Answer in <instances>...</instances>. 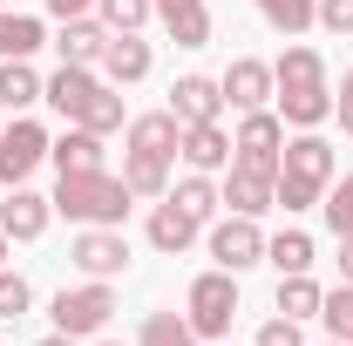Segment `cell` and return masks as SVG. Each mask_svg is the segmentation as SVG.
Here are the masks:
<instances>
[{
	"label": "cell",
	"mask_w": 353,
	"mask_h": 346,
	"mask_svg": "<svg viewBox=\"0 0 353 346\" xmlns=\"http://www.w3.org/2000/svg\"><path fill=\"white\" fill-rule=\"evenodd\" d=\"M163 28H170V41H176V48H204V41H211V7L197 0V7H183V14H170Z\"/></svg>",
	"instance_id": "cell-32"
},
{
	"label": "cell",
	"mask_w": 353,
	"mask_h": 346,
	"mask_svg": "<svg viewBox=\"0 0 353 346\" xmlns=\"http://www.w3.org/2000/svg\"><path fill=\"white\" fill-rule=\"evenodd\" d=\"M252 346H306V333H299V319H285V312H272L259 326V340Z\"/></svg>",
	"instance_id": "cell-36"
},
{
	"label": "cell",
	"mask_w": 353,
	"mask_h": 346,
	"mask_svg": "<svg viewBox=\"0 0 353 346\" xmlns=\"http://www.w3.org/2000/svg\"><path fill=\"white\" fill-rule=\"evenodd\" d=\"M68 265H75L82 278H123V272H130V238H123V224H82L75 245H68Z\"/></svg>",
	"instance_id": "cell-5"
},
{
	"label": "cell",
	"mask_w": 353,
	"mask_h": 346,
	"mask_svg": "<svg viewBox=\"0 0 353 346\" xmlns=\"http://www.w3.org/2000/svg\"><path fill=\"white\" fill-rule=\"evenodd\" d=\"M34 346H82V340H68V333H48V340H34Z\"/></svg>",
	"instance_id": "cell-42"
},
{
	"label": "cell",
	"mask_w": 353,
	"mask_h": 346,
	"mask_svg": "<svg viewBox=\"0 0 353 346\" xmlns=\"http://www.w3.org/2000/svg\"><path fill=\"white\" fill-rule=\"evenodd\" d=\"M279 150H285V123L272 109H245L238 136H231V156L238 163H259V170H279Z\"/></svg>",
	"instance_id": "cell-8"
},
{
	"label": "cell",
	"mask_w": 353,
	"mask_h": 346,
	"mask_svg": "<svg viewBox=\"0 0 353 346\" xmlns=\"http://www.w3.org/2000/svg\"><path fill=\"white\" fill-rule=\"evenodd\" d=\"M163 197H170L176 211H190V217H197V224H211V217H218V204H224V190H218V183H211V176H204V170H190V176H183V183H170Z\"/></svg>",
	"instance_id": "cell-22"
},
{
	"label": "cell",
	"mask_w": 353,
	"mask_h": 346,
	"mask_svg": "<svg viewBox=\"0 0 353 346\" xmlns=\"http://www.w3.org/2000/svg\"><path fill=\"white\" fill-rule=\"evenodd\" d=\"M319 299H326V292L312 285V272H285V278H279V312H285V319H319Z\"/></svg>",
	"instance_id": "cell-28"
},
{
	"label": "cell",
	"mask_w": 353,
	"mask_h": 346,
	"mask_svg": "<svg viewBox=\"0 0 353 346\" xmlns=\"http://www.w3.org/2000/svg\"><path fill=\"white\" fill-rule=\"evenodd\" d=\"M136 204V190L116 170H68L54 183V211L68 224H123Z\"/></svg>",
	"instance_id": "cell-2"
},
{
	"label": "cell",
	"mask_w": 353,
	"mask_h": 346,
	"mask_svg": "<svg viewBox=\"0 0 353 346\" xmlns=\"http://www.w3.org/2000/svg\"><path fill=\"white\" fill-rule=\"evenodd\" d=\"M95 14H102L109 34H136V28L157 14V0H95Z\"/></svg>",
	"instance_id": "cell-31"
},
{
	"label": "cell",
	"mask_w": 353,
	"mask_h": 346,
	"mask_svg": "<svg viewBox=\"0 0 353 346\" xmlns=\"http://www.w3.org/2000/svg\"><path fill=\"white\" fill-rule=\"evenodd\" d=\"M88 346H116V340H88Z\"/></svg>",
	"instance_id": "cell-44"
},
{
	"label": "cell",
	"mask_w": 353,
	"mask_h": 346,
	"mask_svg": "<svg viewBox=\"0 0 353 346\" xmlns=\"http://www.w3.org/2000/svg\"><path fill=\"white\" fill-rule=\"evenodd\" d=\"M0 7H7V0H0Z\"/></svg>",
	"instance_id": "cell-47"
},
{
	"label": "cell",
	"mask_w": 353,
	"mask_h": 346,
	"mask_svg": "<svg viewBox=\"0 0 353 346\" xmlns=\"http://www.w3.org/2000/svg\"><path fill=\"white\" fill-rule=\"evenodd\" d=\"M48 163H54V176H68V170H109V150H102V136H95V130L68 123V130L48 143Z\"/></svg>",
	"instance_id": "cell-14"
},
{
	"label": "cell",
	"mask_w": 353,
	"mask_h": 346,
	"mask_svg": "<svg viewBox=\"0 0 353 346\" xmlns=\"http://www.w3.org/2000/svg\"><path fill=\"white\" fill-rule=\"evenodd\" d=\"M319 28L326 34H353V0H319Z\"/></svg>",
	"instance_id": "cell-37"
},
{
	"label": "cell",
	"mask_w": 353,
	"mask_h": 346,
	"mask_svg": "<svg viewBox=\"0 0 353 346\" xmlns=\"http://www.w3.org/2000/svg\"><path fill=\"white\" fill-rule=\"evenodd\" d=\"M41 75L28 68V61H0V109H14V116H28L34 102H41Z\"/></svg>",
	"instance_id": "cell-24"
},
{
	"label": "cell",
	"mask_w": 353,
	"mask_h": 346,
	"mask_svg": "<svg viewBox=\"0 0 353 346\" xmlns=\"http://www.w3.org/2000/svg\"><path fill=\"white\" fill-rule=\"evenodd\" d=\"M183 319L197 340H231V319H238V272H204L190 278V299H183Z\"/></svg>",
	"instance_id": "cell-3"
},
{
	"label": "cell",
	"mask_w": 353,
	"mask_h": 346,
	"mask_svg": "<svg viewBox=\"0 0 353 346\" xmlns=\"http://www.w3.org/2000/svg\"><path fill=\"white\" fill-rule=\"evenodd\" d=\"M265 265L285 278V272H312V238L306 231H279V238H265Z\"/></svg>",
	"instance_id": "cell-27"
},
{
	"label": "cell",
	"mask_w": 353,
	"mask_h": 346,
	"mask_svg": "<svg viewBox=\"0 0 353 346\" xmlns=\"http://www.w3.org/2000/svg\"><path fill=\"white\" fill-rule=\"evenodd\" d=\"M319 319H326V333H333V340H353V285H347V278L319 299Z\"/></svg>",
	"instance_id": "cell-33"
},
{
	"label": "cell",
	"mask_w": 353,
	"mask_h": 346,
	"mask_svg": "<svg viewBox=\"0 0 353 346\" xmlns=\"http://www.w3.org/2000/svg\"><path fill=\"white\" fill-rule=\"evenodd\" d=\"M176 156H183L190 170L218 176V170H231V136H224L218 123H190V130H183V143H176Z\"/></svg>",
	"instance_id": "cell-17"
},
{
	"label": "cell",
	"mask_w": 353,
	"mask_h": 346,
	"mask_svg": "<svg viewBox=\"0 0 353 346\" xmlns=\"http://www.w3.org/2000/svg\"><path fill=\"white\" fill-rule=\"evenodd\" d=\"M7 245H14V238H7V231H0V265H7Z\"/></svg>",
	"instance_id": "cell-43"
},
{
	"label": "cell",
	"mask_w": 353,
	"mask_h": 346,
	"mask_svg": "<svg viewBox=\"0 0 353 346\" xmlns=\"http://www.w3.org/2000/svg\"><path fill=\"white\" fill-rule=\"evenodd\" d=\"M75 123H82V130H95V136L123 130V88H116V82H102V88H95V95L82 102V109H75Z\"/></svg>",
	"instance_id": "cell-26"
},
{
	"label": "cell",
	"mask_w": 353,
	"mask_h": 346,
	"mask_svg": "<svg viewBox=\"0 0 353 346\" xmlns=\"http://www.w3.org/2000/svg\"><path fill=\"white\" fill-rule=\"evenodd\" d=\"M272 183H279V170H259V163H238V156H231V170H224V204H231V211L238 217H265L272 211Z\"/></svg>",
	"instance_id": "cell-10"
},
{
	"label": "cell",
	"mask_w": 353,
	"mask_h": 346,
	"mask_svg": "<svg viewBox=\"0 0 353 346\" xmlns=\"http://www.w3.org/2000/svg\"><path fill=\"white\" fill-rule=\"evenodd\" d=\"M272 102H279V123L292 130H319L333 116V88H326V54L319 48H285L272 61Z\"/></svg>",
	"instance_id": "cell-1"
},
{
	"label": "cell",
	"mask_w": 353,
	"mask_h": 346,
	"mask_svg": "<svg viewBox=\"0 0 353 346\" xmlns=\"http://www.w3.org/2000/svg\"><path fill=\"white\" fill-rule=\"evenodd\" d=\"M143 231H150V245H157L163 258H176V252H190V245H197V231H204V224L163 197V204H150V224H143Z\"/></svg>",
	"instance_id": "cell-18"
},
{
	"label": "cell",
	"mask_w": 353,
	"mask_h": 346,
	"mask_svg": "<svg viewBox=\"0 0 353 346\" xmlns=\"http://www.w3.org/2000/svg\"><path fill=\"white\" fill-rule=\"evenodd\" d=\"M218 109H224V88L211 82V75H176L170 82V116L190 130V123H218Z\"/></svg>",
	"instance_id": "cell-15"
},
{
	"label": "cell",
	"mask_w": 353,
	"mask_h": 346,
	"mask_svg": "<svg viewBox=\"0 0 353 346\" xmlns=\"http://www.w3.org/2000/svg\"><path fill=\"white\" fill-rule=\"evenodd\" d=\"M109 312H116V285H109V278L61 285V292H54V305H48L54 333H68V340H95V333L109 326Z\"/></svg>",
	"instance_id": "cell-4"
},
{
	"label": "cell",
	"mask_w": 353,
	"mask_h": 346,
	"mask_svg": "<svg viewBox=\"0 0 353 346\" xmlns=\"http://www.w3.org/2000/svg\"><path fill=\"white\" fill-rule=\"evenodd\" d=\"M183 7H197V0H157V14L170 21V14H183Z\"/></svg>",
	"instance_id": "cell-41"
},
{
	"label": "cell",
	"mask_w": 353,
	"mask_h": 346,
	"mask_svg": "<svg viewBox=\"0 0 353 346\" xmlns=\"http://www.w3.org/2000/svg\"><path fill=\"white\" fill-rule=\"evenodd\" d=\"M218 88H224V102L245 116V109H265L272 102V61H259V54H238L231 68L218 75Z\"/></svg>",
	"instance_id": "cell-12"
},
{
	"label": "cell",
	"mask_w": 353,
	"mask_h": 346,
	"mask_svg": "<svg viewBox=\"0 0 353 346\" xmlns=\"http://www.w3.org/2000/svg\"><path fill=\"white\" fill-rule=\"evenodd\" d=\"M0 116H7V109H0ZM0 130H7V123H0Z\"/></svg>",
	"instance_id": "cell-46"
},
{
	"label": "cell",
	"mask_w": 353,
	"mask_h": 346,
	"mask_svg": "<svg viewBox=\"0 0 353 346\" xmlns=\"http://www.w3.org/2000/svg\"><path fill=\"white\" fill-rule=\"evenodd\" d=\"M279 176H299V183H333L340 176V156H333V143L319 130H299V136H285V150H279Z\"/></svg>",
	"instance_id": "cell-7"
},
{
	"label": "cell",
	"mask_w": 353,
	"mask_h": 346,
	"mask_svg": "<svg viewBox=\"0 0 353 346\" xmlns=\"http://www.w3.org/2000/svg\"><path fill=\"white\" fill-rule=\"evenodd\" d=\"M333 116H340V130L353 136V68H347V82H340V95H333Z\"/></svg>",
	"instance_id": "cell-38"
},
{
	"label": "cell",
	"mask_w": 353,
	"mask_h": 346,
	"mask_svg": "<svg viewBox=\"0 0 353 346\" xmlns=\"http://www.w3.org/2000/svg\"><path fill=\"white\" fill-rule=\"evenodd\" d=\"M123 183L136 197H163L170 190V156H150V150H123Z\"/></svg>",
	"instance_id": "cell-23"
},
{
	"label": "cell",
	"mask_w": 353,
	"mask_h": 346,
	"mask_svg": "<svg viewBox=\"0 0 353 346\" xmlns=\"http://www.w3.org/2000/svg\"><path fill=\"white\" fill-rule=\"evenodd\" d=\"M259 14L285 34V41H299L306 28H319V0H259Z\"/></svg>",
	"instance_id": "cell-25"
},
{
	"label": "cell",
	"mask_w": 353,
	"mask_h": 346,
	"mask_svg": "<svg viewBox=\"0 0 353 346\" xmlns=\"http://www.w3.org/2000/svg\"><path fill=\"white\" fill-rule=\"evenodd\" d=\"M88 7H95V0H48V14H54V21H75V14H88Z\"/></svg>",
	"instance_id": "cell-39"
},
{
	"label": "cell",
	"mask_w": 353,
	"mask_h": 346,
	"mask_svg": "<svg viewBox=\"0 0 353 346\" xmlns=\"http://www.w3.org/2000/svg\"><path fill=\"white\" fill-rule=\"evenodd\" d=\"M136 346H197V333H190L183 312H150L143 333H136Z\"/></svg>",
	"instance_id": "cell-29"
},
{
	"label": "cell",
	"mask_w": 353,
	"mask_h": 346,
	"mask_svg": "<svg viewBox=\"0 0 353 346\" xmlns=\"http://www.w3.org/2000/svg\"><path fill=\"white\" fill-rule=\"evenodd\" d=\"M54 54L75 61V68H102V54H109V28H102V14H75V21H61Z\"/></svg>",
	"instance_id": "cell-13"
},
{
	"label": "cell",
	"mask_w": 353,
	"mask_h": 346,
	"mask_svg": "<svg viewBox=\"0 0 353 346\" xmlns=\"http://www.w3.org/2000/svg\"><path fill=\"white\" fill-rule=\"evenodd\" d=\"M326 346H353V340H326Z\"/></svg>",
	"instance_id": "cell-45"
},
{
	"label": "cell",
	"mask_w": 353,
	"mask_h": 346,
	"mask_svg": "<svg viewBox=\"0 0 353 346\" xmlns=\"http://www.w3.org/2000/svg\"><path fill=\"white\" fill-rule=\"evenodd\" d=\"M340 278L353 285V238H340Z\"/></svg>",
	"instance_id": "cell-40"
},
{
	"label": "cell",
	"mask_w": 353,
	"mask_h": 346,
	"mask_svg": "<svg viewBox=\"0 0 353 346\" xmlns=\"http://www.w3.org/2000/svg\"><path fill=\"white\" fill-rule=\"evenodd\" d=\"M319 211H326V231H333V238H353V176H333V183H326Z\"/></svg>",
	"instance_id": "cell-30"
},
{
	"label": "cell",
	"mask_w": 353,
	"mask_h": 346,
	"mask_svg": "<svg viewBox=\"0 0 353 346\" xmlns=\"http://www.w3.org/2000/svg\"><path fill=\"white\" fill-rule=\"evenodd\" d=\"M28 305H34V285H28L21 272H7V265H0V319H21Z\"/></svg>",
	"instance_id": "cell-35"
},
{
	"label": "cell",
	"mask_w": 353,
	"mask_h": 346,
	"mask_svg": "<svg viewBox=\"0 0 353 346\" xmlns=\"http://www.w3.org/2000/svg\"><path fill=\"white\" fill-rule=\"evenodd\" d=\"M95 88H102V75H95V68H75V61H61V68L48 75L41 102L54 109V116H61V123H75V109H82V102L95 95Z\"/></svg>",
	"instance_id": "cell-16"
},
{
	"label": "cell",
	"mask_w": 353,
	"mask_h": 346,
	"mask_svg": "<svg viewBox=\"0 0 353 346\" xmlns=\"http://www.w3.org/2000/svg\"><path fill=\"white\" fill-rule=\"evenodd\" d=\"M319 197H326V190H319V183H299V176H279V183H272V204H279V211H285V217L312 211Z\"/></svg>",
	"instance_id": "cell-34"
},
{
	"label": "cell",
	"mask_w": 353,
	"mask_h": 346,
	"mask_svg": "<svg viewBox=\"0 0 353 346\" xmlns=\"http://www.w3.org/2000/svg\"><path fill=\"white\" fill-rule=\"evenodd\" d=\"M48 143L54 136L41 130V123H28V116H14L7 130H0V190L7 183H28V176L48 163Z\"/></svg>",
	"instance_id": "cell-6"
},
{
	"label": "cell",
	"mask_w": 353,
	"mask_h": 346,
	"mask_svg": "<svg viewBox=\"0 0 353 346\" xmlns=\"http://www.w3.org/2000/svg\"><path fill=\"white\" fill-rule=\"evenodd\" d=\"M34 48H48V28L34 14L0 7V61H34Z\"/></svg>",
	"instance_id": "cell-21"
},
{
	"label": "cell",
	"mask_w": 353,
	"mask_h": 346,
	"mask_svg": "<svg viewBox=\"0 0 353 346\" xmlns=\"http://www.w3.org/2000/svg\"><path fill=\"white\" fill-rule=\"evenodd\" d=\"M176 143H183V123H176L170 109L130 116V150H150V156H170V163H176Z\"/></svg>",
	"instance_id": "cell-20"
},
{
	"label": "cell",
	"mask_w": 353,
	"mask_h": 346,
	"mask_svg": "<svg viewBox=\"0 0 353 346\" xmlns=\"http://www.w3.org/2000/svg\"><path fill=\"white\" fill-rule=\"evenodd\" d=\"M211 258L224 265V272H252V265H265V231L259 217H224V224H211Z\"/></svg>",
	"instance_id": "cell-9"
},
{
	"label": "cell",
	"mask_w": 353,
	"mask_h": 346,
	"mask_svg": "<svg viewBox=\"0 0 353 346\" xmlns=\"http://www.w3.org/2000/svg\"><path fill=\"white\" fill-rule=\"evenodd\" d=\"M48 217H54V197L28 190V183H14V197H0V231H7L14 245H34L48 231Z\"/></svg>",
	"instance_id": "cell-11"
},
{
	"label": "cell",
	"mask_w": 353,
	"mask_h": 346,
	"mask_svg": "<svg viewBox=\"0 0 353 346\" xmlns=\"http://www.w3.org/2000/svg\"><path fill=\"white\" fill-rule=\"evenodd\" d=\"M150 68H157V54H150V41H143V34H109V54H102V82L130 88V82H143Z\"/></svg>",
	"instance_id": "cell-19"
}]
</instances>
